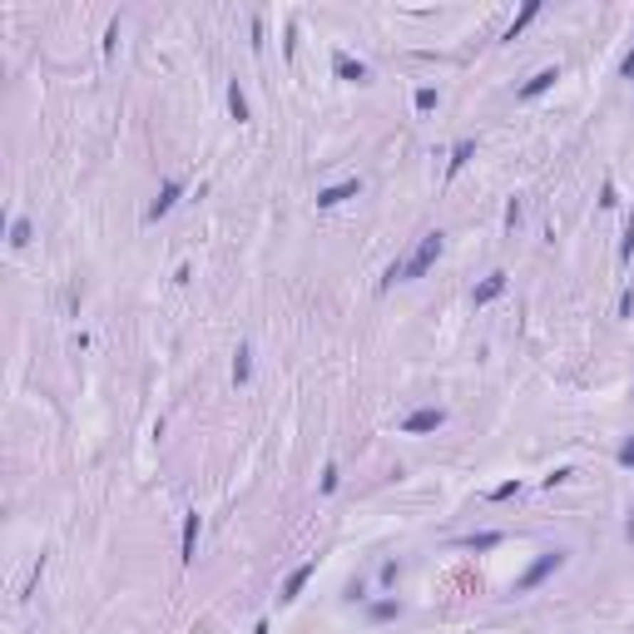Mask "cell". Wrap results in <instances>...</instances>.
Instances as JSON below:
<instances>
[{"mask_svg": "<svg viewBox=\"0 0 634 634\" xmlns=\"http://www.w3.org/2000/svg\"><path fill=\"white\" fill-rule=\"evenodd\" d=\"M441 248H446V238H441V233H422V243L412 248V258H397V263L387 268L382 288H392V283H412V278H426V273L436 268Z\"/></svg>", "mask_w": 634, "mask_h": 634, "instance_id": "cell-1", "label": "cell"}, {"mask_svg": "<svg viewBox=\"0 0 634 634\" xmlns=\"http://www.w3.org/2000/svg\"><path fill=\"white\" fill-rule=\"evenodd\" d=\"M560 565H565V550H545V555H540V560H535V565H530L526 575H521V580H516V595H526V590H535V585H540V580H550V575H555V570H560Z\"/></svg>", "mask_w": 634, "mask_h": 634, "instance_id": "cell-2", "label": "cell"}, {"mask_svg": "<svg viewBox=\"0 0 634 634\" xmlns=\"http://www.w3.org/2000/svg\"><path fill=\"white\" fill-rule=\"evenodd\" d=\"M332 70H337V75H342L347 85H367V80H372V70H367L362 60H352V55H342V50L332 55Z\"/></svg>", "mask_w": 634, "mask_h": 634, "instance_id": "cell-3", "label": "cell"}, {"mask_svg": "<svg viewBox=\"0 0 634 634\" xmlns=\"http://www.w3.org/2000/svg\"><path fill=\"white\" fill-rule=\"evenodd\" d=\"M357 194H362V179L332 184V189H322V194H317V209H337V204H347V199H357Z\"/></svg>", "mask_w": 634, "mask_h": 634, "instance_id": "cell-4", "label": "cell"}, {"mask_svg": "<svg viewBox=\"0 0 634 634\" xmlns=\"http://www.w3.org/2000/svg\"><path fill=\"white\" fill-rule=\"evenodd\" d=\"M441 422H446V412H441V407H426V412H412V417L402 422V431H407V436H422V431H436Z\"/></svg>", "mask_w": 634, "mask_h": 634, "instance_id": "cell-5", "label": "cell"}, {"mask_svg": "<svg viewBox=\"0 0 634 634\" xmlns=\"http://www.w3.org/2000/svg\"><path fill=\"white\" fill-rule=\"evenodd\" d=\"M313 575H317V560H308V565H298V570H293V575L283 580V600H298V595H303V585H308Z\"/></svg>", "mask_w": 634, "mask_h": 634, "instance_id": "cell-6", "label": "cell"}, {"mask_svg": "<svg viewBox=\"0 0 634 634\" xmlns=\"http://www.w3.org/2000/svg\"><path fill=\"white\" fill-rule=\"evenodd\" d=\"M501 293H506V273H491V278H486V283L471 293V303H476V308H486V303H496Z\"/></svg>", "mask_w": 634, "mask_h": 634, "instance_id": "cell-7", "label": "cell"}, {"mask_svg": "<svg viewBox=\"0 0 634 634\" xmlns=\"http://www.w3.org/2000/svg\"><path fill=\"white\" fill-rule=\"evenodd\" d=\"M179 194H184L179 184H164V189H159V199L149 204V223H154V218H164V213L174 209V204H179Z\"/></svg>", "mask_w": 634, "mask_h": 634, "instance_id": "cell-8", "label": "cell"}, {"mask_svg": "<svg viewBox=\"0 0 634 634\" xmlns=\"http://www.w3.org/2000/svg\"><path fill=\"white\" fill-rule=\"evenodd\" d=\"M194 545H199V516H184V540H179V560L184 565L194 560Z\"/></svg>", "mask_w": 634, "mask_h": 634, "instance_id": "cell-9", "label": "cell"}, {"mask_svg": "<svg viewBox=\"0 0 634 634\" xmlns=\"http://www.w3.org/2000/svg\"><path fill=\"white\" fill-rule=\"evenodd\" d=\"M555 80H560V70H540L535 80H526V85H521V100H535V95H545Z\"/></svg>", "mask_w": 634, "mask_h": 634, "instance_id": "cell-10", "label": "cell"}, {"mask_svg": "<svg viewBox=\"0 0 634 634\" xmlns=\"http://www.w3.org/2000/svg\"><path fill=\"white\" fill-rule=\"evenodd\" d=\"M471 154H476V144H471V139H461V144H456V149H451V164H446V174H451V179H456V174H461V169H466V164H471Z\"/></svg>", "mask_w": 634, "mask_h": 634, "instance_id": "cell-11", "label": "cell"}, {"mask_svg": "<svg viewBox=\"0 0 634 634\" xmlns=\"http://www.w3.org/2000/svg\"><path fill=\"white\" fill-rule=\"evenodd\" d=\"M228 109H233V119H238V124H248V95H243V85H238V80L228 85Z\"/></svg>", "mask_w": 634, "mask_h": 634, "instance_id": "cell-12", "label": "cell"}, {"mask_svg": "<svg viewBox=\"0 0 634 634\" xmlns=\"http://www.w3.org/2000/svg\"><path fill=\"white\" fill-rule=\"evenodd\" d=\"M535 15H540V0H526V5H521V15H516V20H511V30H506V40H516V35H521V30H526L530 20H535Z\"/></svg>", "mask_w": 634, "mask_h": 634, "instance_id": "cell-13", "label": "cell"}, {"mask_svg": "<svg viewBox=\"0 0 634 634\" xmlns=\"http://www.w3.org/2000/svg\"><path fill=\"white\" fill-rule=\"evenodd\" d=\"M248 377H253V352H248V347H238V357H233V382L243 387Z\"/></svg>", "mask_w": 634, "mask_h": 634, "instance_id": "cell-14", "label": "cell"}, {"mask_svg": "<svg viewBox=\"0 0 634 634\" xmlns=\"http://www.w3.org/2000/svg\"><path fill=\"white\" fill-rule=\"evenodd\" d=\"M501 545V535L496 530H481V535H466V550H496Z\"/></svg>", "mask_w": 634, "mask_h": 634, "instance_id": "cell-15", "label": "cell"}, {"mask_svg": "<svg viewBox=\"0 0 634 634\" xmlns=\"http://www.w3.org/2000/svg\"><path fill=\"white\" fill-rule=\"evenodd\" d=\"M30 243V218H15L10 223V248H25Z\"/></svg>", "mask_w": 634, "mask_h": 634, "instance_id": "cell-16", "label": "cell"}, {"mask_svg": "<svg viewBox=\"0 0 634 634\" xmlns=\"http://www.w3.org/2000/svg\"><path fill=\"white\" fill-rule=\"evenodd\" d=\"M516 491H521V481H501V486H496V491H491V501H511V496H516Z\"/></svg>", "mask_w": 634, "mask_h": 634, "instance_id": "cell-17", "label": "cell"}, {"mask_svg": "<svg viewBox=\"0 0 634 634\" xmlns=\"http://www.w3.org/2000/svg\"><path fill=\"white\" fill-rule=\"evenodd\" d=\"M397 610H402V605H397V600H382V605H372V620H392V615H397Z\"/></svg>", "mask_w": 634, "mask_h": 634, "instance_id": "cell-18", "label": "cell"}, {"mask_svg": "<svg viewBox=\"0 0 634 634\" xmlns=\"http://www.w3.org/2000/svg\"><path fill=\"white\" fill-rule=\"evenodd\" d=\"M634 258V218H630V228H625V243H620V263H630Z\"/></svg>", "mask_w": 634, "mask_h": 634, "instance_id": "cell-19", "label": "cell"}, {"mask_svg": "<svg viewBox=\"0 0 634 634\" xmlns=\"http://www.w3.org/2000/svg\"><path fill=\"white\" fill-rule=\"evenodd\" d=\"M570 476H575V471H570V466H560V471H550V476H545V486H565Z\"/></svg>", "mask_w": 634, "mask_h": 634, "instance_id": "cell-20", "label": "cell"}, {"mask_svg": "<svg viewBox=\"0 0 634 634\" xmlns=\"http://www.w3.org/2000/svg\"><path fill=\"white\" fill-rule=\"evenodd\" d=\"M337 481H342V476H337V466H327V471H322V491L332 496V491H337Z\"/></svg>", "mask_w": 634, "mask_h": 634, "instance_id": "cell-21", "label": "cell"}, {"mask_svg": "<svg viewBox=\"0 0 634 634\" xmlns=\"http://www.w3.org/2000/svg\"><path fill=\"white\" fill-rule=\"evenodd\" d=\"M516 223H521V199H511V204H506V228H516Z\"/></svg>", "mask_w": 634, "mask_h": 634, "instance_id": "cell-22", "label": "cell"}, {"mask_svg": "<svg viewBox=\"0 0 634 634\" xmlns=\"http://www.w3.org/2000/svg\"><path fill=\"white\" fill-rule=\"evenodd\" d=\"M417 109H436V90H417Z\"/></svg>", "mask_w": 634, "mask_h": 634, "instance_id": "cell-23", "label": "cell"}, {"mask_svg": "<svg viewBox=\"0 0 634 634\" xmlns=\"http://www.w3.org/2000/svg\"><path fill=\"white\" fill-rule=\"evenodd\" d=\"M620 466H634V436L625 441V446H620Z\"/></svg>", "mask_w": 634, "mask_h": 634, "instance_id": "cell-24", "label": "cell"}, {"mask_svg": "<svg viewBox=\"0 0 634 634\" xmlns=\"http://www.w3.org/2000/svg\"><path fill=\"white\" fill-rule=\"evenodd\" d=\"M620 70H625V75L634 80V45H630V55H625V65H620Z\"/></svg>", "mask_w": 634, "mask_h": 634, "instance_id": "cell-25", "label": "cell"}, {"mask_svg": "<svg viewBox=\"0 0 634 634\" xmlns=\"http://www.w3.org/2000/svg\"><path fill=\"white\" fill-rule=\"evenodd\" d=\"M625 535H630V540H634V511H630V526H625Z\"/></svg>", "mask_w": 634, "mask_h": 634, "instance_id": "cell-26", "label": "cell"}]
</instances>
